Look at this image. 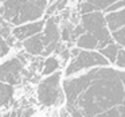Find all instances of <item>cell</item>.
Returning a JSON list of instances; mask_svg holds the SVG:
<instances>
[{"instance_id": "obj_16", "label": "cell", "mask_w": 125, "mask_h": 117, "mask_svg": "<svg viewBox=\"0 0 125 117\" xmlns=\"http://www.w3.org/2000/svg\"><path fill=\"white\" fill-rule=\"evenodd\" d=\"M59 117H71V116H70V113L66 110L65 106H61L59 108Z\"/></svg>"}, {"instance_id": "obj_3", "label": "cell", "mask_w": 125, "mask_h": 117, "mask_svg": "<svg viewBox=\"0 0 125 117\" xmlns=\"http://www.w3.org/2000/svg\"><path fill=\"white\" fill-rule=\"evenodd\" d=\"M61 41H62V35H61L58 18L51 16L46 20L43 30L36 35L23 41L22 46L30 55L50 57L59 47Z\"/></svg>"}, {"instance_id": "obj_2", "label": "cell", "mask_w": 125, "mask_h": 117, "mask_svg": "<svg viewBox=\"0 0 125 117\" xmlns=\"http://www.w3.org/2000/svg\"><path fill=\"white\" fill-rule=\"evenodd\" d=\"M49 0H1L0 15L12 27L41 20L44 16Z\"/></svg>"}, {"instance_id": "obj_5", "label": "cell", "mask_w": 125, "mask_h": 117, "mask_svg": "<svg viewBox=\"0 0 125 117\" xmlns=\"http://www.w3.org/2000/svg\"><path fill=\"white\" fill-rule=\"evenodd\" d=\"M71 59L69 65L66 66L63 75L70 77L74 74H78L81 71L89 70L93 67L98 66H110L112 63L101 54L98 50H85V49H78L71 51Z\"/></svg>"}, {"instance_id": "obj_11", "label": "cell", "mask_w": 125, "mask_h": 117, "mask_svg": "<svg viewBox=\"0 0 125 117\" xmlns=\"http://www.w3.org/2000/svg\"><path fill=\"white\" fill-rule=\"evenodd\" d=\"M15 89L12 85L0 81V109L6 108L14 98Z\"/></svg>"}, {"instance_id": "obj_15", "label": "cell", "mask_w": 125, "mask_h": 117, "mask_svg": "<svg viewBox=\"0 0 125 117\" xmlns=\"http://www.w3.org/2000/svg\"><path fill=\"white\" fill-rule=\"evenodd\" d=\"M113 66H116L118 69H125V49L120 47L118 54H117V58H116V62H114Z\"/></svg>"}, {"instance_id": "obj_13", "label": "cell", "mask_w": 125, "mask_h": 117, "mask_svg": "<svg viewBox=\"0 0 125 117\" xmlns=\"http://www.w3.org/2000/svg\"><path fill=\"white\" fill-rule=\"evenodd\" d=\"M118 50H120V46L114 42V43H110V44H108V46L100 49L98 51H100L101 54H102L104 57H105L106 59L112 63V65H114L116 58H117V54H118Z\"/></svg>"}, {"instance_id": "obj_6", "label": "cell", "mask_w": 125, "mask_h": 117, "mask_svg": "<svg viewBox=\"0 0 125 117\" xmlns=\"http://www.w3.org/2000/svg\"><path fill=\"white\" fill-rule=\"evenodd\" d=\"M81 24L86 32L92 34L93 36H95L98 39L101 49L110 43H114L113 38L110 35V31L108 28V24H106L105 15H104L102 11H92V12L82 14Z\"/></svg>"}, {"instance_id": "obj_17", "label": "cell", "mask_w": 125, "mask_h": 117, "mask_svg": "<svg viewBox=\"0 0 125 117\" xmlns=\"http://www.w3.org/2000/svg\"><path fill=\"white\" fill-rule=\"evenodd\" d=\"M54 1H55V0H49V3H50V4H52Z\"/></svg>"}, {"instance_id": "obj_1", "label": "cell", "mask_w": 125, "mask_h": 117, "mask_svg": "<svg viewBox=\"0 0 125 117\" xmlns=\"http://www.w3.org/2000/svg\"><path fill=\"white\" fill-rule=\"evenodd\" d=\"M71 117H125V69L98 66L63 77Z\"/></svg>"}, {"instance_id": "obj_7", "label": "cell", "mask_w": 125, "mask_h": 117, "mask_svg": "<svg viewBox=\"0 0 125 117\" xmlns=\"http://www.w3.org/2000/svg\"><path fill=\"white\" fill-rule=\"evenodd\" d=\"M104 15L113 41L125 49V0Z\"/></svg>"}, {"instance_id": "obj_8", "label": "cell", "mask_w": 125, "mask_h": 117, "mask_svg": "<svg viewBox=\"0 0 125 117\" xmlns=\"http://www.w3.org/2000/svg\"><path fill=\"white\" fill-rule=\"evenodd\" d=\"M26 61L20 55H14L0 62V81L12 86L20 84L24 71Z\"/></svg>"}, {"instance_id": "obj_9", "label": "cell", "mask_w": 125, "mask_h": 117, "mask_svg": "<svg viewBox=\"0 0 125 117\" xmlns=\"http://www.w3.org/2000/svg\"><path fill=\"white\" fill-rule=\"evenodd\" d=\"M44 20H36V22H31V23H24V24L12 27V35L16 41L23 42L26 39L31 38V36L39 34L42 30L44 28Z\"/></svg>"}, {"instance_id": "obj_10", "label": "cell", "mask_w": 125, "mask_h": 117, "mask_svg": "<svg viewBox=\"0 0 125 117\" xmlns=\"http://www.w3.org/2000/svg\"><path fill=\"white\" fill-rule=\"evenodd\" d=\"M16 39L12 35V26L1 18L0 15V61L8 55L12 44Z\"/></svg>"}, {"instance_id": "obj_4", "label": "cell", "mask_w": 125, "mask_h": 117, "mask_svg": "<svg viewBox=\"0 0 125 117\" xmlns=\"http://www.w3.org/2000/svg\"><path fill=\"white\" fill-rule=\"evenodd\" d=\"M63 71L58 70L43 77L36 86V98L44 108H61L66 102L63 89Z\"/></svg>"}, {"instance_id": "obj_14", "label": "cell", "mask_w": 125, "mask_h": 117, "mask_svg": "<svg viewBox=\"0 0 125 117\" xmlns=\"http://www.w3.org/2000/svg\"><path fill=\"white\" fill-rule=\"evenodd\" d=\"M58 67H59V61L55 57H47L46 62H44V66H43V71H42V75L46 77V75H50V74L58 71Z\"/></svg>"}, {"instance_id": "obj_12", "label": "cell", "mask_w": 125, "mask_h": 117, "mask_svg": "<svg viewBox=\"0 0 125 117\" xmlns=\"http://www.w3.org/2000/svg\"><path fill=\"white\" fill-rule=\"evenodd\" d=\"M94 8V11H102L104 14L113 10L122 0H85Z\"/></svg>"}]
</instances>
